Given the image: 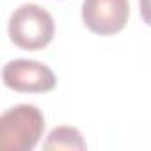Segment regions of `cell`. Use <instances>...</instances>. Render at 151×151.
Instances as JSON below:
<instances>
[{
	"label": "cell",
	"instance_id": "6da1fadb",
	"mask_svg": "<svg viewBox=\"0 0 151 151\" xmlns=\"http://www.w3.org/2000/svg\"><path fill=\"white\" fill-rule=\"evenodd\" d=\"M43 132L45 116L36 105H14L0 117V147L6 151H32Z\"/></svg>",
	"mask_w": 151,
	"mask_h": 151
},
{
	"label": "cell",
	"instance_id": "8992f818",
	"mask_svg": "<svg viewBox=\"0 0 151 151\" xmlns=\"http://www.w3.org/2000/svg\"><path fill=\"white\" fill-rule=\"evenodd\" d=\"M139 9H140V16L144 23L151 27V0H139Z\"/></svg>",
	"mask_w": 151,
	"mask_h": 151
},
{
	"label": "cell",
	"instance_id": "7a4b0ae2",
	"mask_svg": "<svg viewBox=\"0 0 151 151\" xmlns=\"http://www.w3.org/2000/svg\"><path fill=\"white\" fill-rule=\"evenodd\" d=\"M9 37L23 50H41L48 46L55 36L52 14L37 4H23L9 18Z\"/></svg>",
	"mask_w": 151,
	"mask_h": 151
},
{
	"label": "cell",
	"instance_id": "3957f363",
	"mask_svg": "<svg viewBox=\"0 0 151 151\" xmlns=\"http://www.w3.org/2000/svg\"><path fill=\"white\" fill-rule=\"evenodd\" d=\"M4 86L18 93H48L55 89L57 78L53 71L37 60L14 59L2 69Z\"/></svg>",
	"mask_w": 151,
	"mask_h": 151
},
{
	"label": "cell",
	"instance_id": "5b68a950",
	"mask_svg": "<svg viewBox=\"0 0 151 151\" xmlns=\"http://www.w3.org/2000/svg\"><path fill=\"white\" fill-rule=\"evenodd\" d=\"M43 147L46 151H84L87 144L82 133L75 126H57L48 133V139Z\"/></svg>",
	"mask_w": 151,
	"mask_h": 151
},
{
	"label": "cell",
	"instance_id": "277c9868",
	"mask_svg": "<svg viewBox=\"0 0 151 151\" xmlns=\"http://www.w3.org/2000/svg\"><path fill=\"white\" fill-rule=\"evenodd\" d=\"M130 16L128 0H84L82 22L98 36H112L124 29Z\"/></svg>",
	"mask_w": 151,
	"mask_h": 151
}]
</instances>
